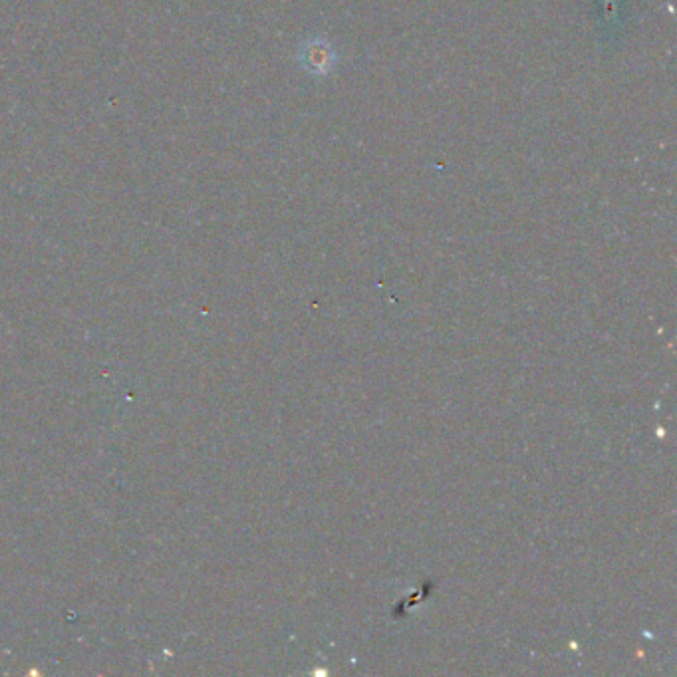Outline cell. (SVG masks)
Wrapping results in <instances>:
<instances>
[{"instance_id":"1","label":"cell","mask_w":677,"mask_h":677,"mask_svg":"<svg viewBox=\"0 0 677 677\" xmlns=\"http://www.w3.org/2000/svg\"><path fill=\"white\" fill-rule=\"evenodd\" d=\"M298 62L314 76L328 74L336 64V52L326 38L306 40L298 52Z\"/></svg>"}]
</instances>
